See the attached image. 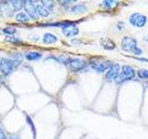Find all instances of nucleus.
Wrapping results in <instances>:
<instances>
[{"label": "nucleus", "instance_id": "nucleus-8", "mask_svg": "<svg viewBox=\"0 0 148 139\" xmlns=\"http://www.w3.org/2000/svg\"><path fill=\"white\" fill-rule=\"evenodd\" d=\"M119 74V64H112L110 68L106 72V79L108 82H113L116 81V79L118 78Z\"/></svg>", "mask_w": 148, "mask_h": 139}, {"label": "nucleus", "instance_id": "nucleus-10", "mask_svg": "<svg viewBox=\"0 0 148 139\" xmlns=\"http://www.w3.org/2000/svg\"><path fill=\"white\" fill-rule=\"evenodd\" d=\"M58 38L53 34H50V32H46L45 35L43 36V42L45 45H53L55 43H57Z\"/></svg>", "mask_w": 148, "mask_h": 139}, {"label": "nucleus", "instance_id": "nucleus-2", "mask_svg": "<svg viewBox=\"0 0 148 139\" xmlns=\"http://www.w3.org/2000/svg\"><path fill=\"white\" fill-rule=\"evenodd\" d=\"M135 76V72H134V69L131 66H123L122 67V71L119 74L118 78L116 79V83L119 85V83H122L126 81L132 80Z\"/></svg>", "mask_w": 148, "mask_h": 139}, {"label": "nucleus", "instance_id": "nucleus-7", "mask_svg": "<svg viewBox=\"0 0 148 139\" xmlns=\"http://www.w3.org/2000/svg\"><path fill=\"white\" fill-rule=\"evenodd\" d=\"M68 63L69 65V68H71V70L73 72H79L86 66V63L84 60L82 58H71L69 60Z\"/></svg>", "mask_w": 148, "mask_h": 139}, {"label": "nucleus", "instance_id": "nucleus-24", "mask_svg": "<svg viewBox=\"0 0 148 139\" xmlns=\"http://www.w3.org/2000/svg\"><path fill=\"white\" fill-rule=\"evenodd\" d=\"M2 10H1V8H0V15H1V14H2V12H1Z\"/></svg>", "mask_w": 148, "mask_h": 139}, {"label": "nucleus", "instance_id": "nucleus-13", "mask_svg": "<svg viewBox=\"0 0 148 139\" xmlns=\"http://www.w3.org/2000/svg\"><path fill=\"white\" fill-rule=\"evenodd\" d=\"M42 58V54L39 52H28L25 54V58L28 60H38Z\"/></svg>", "mask_w": 148, "mask_h": 139}, {"label": "nucleus", "instance_id": "nucleus-5", "mask_svg": "<svg viewBox=\"0 0 148 139\" xmlns=\"http://www.w3.org/2000/svg\"><path fill=\"white\" fill-rule=\"evenodd\" d=\"M23 8H25L26 14L28 17L32 19V20H37L38 19V13H37L36 6L30 0L28 1H23Z\"/></svg>", "mask_w": 148, "mask_h": 139}, {"label": "nucleus", "instance_id": "nucleus-22", "mask_svg": "<svg viewBox=\"0 0 148 139\" xmlns=\"http://www.w3.org/2000/svg\"><path fill=\"white\" fill-rule=\"evenodd\" d=\"M114 1H104L103 2V6L105 8H111L112 6H114Z\"/></svg>", "mask_w": 148, "mask_h": 139}, {"label": "nucleus", "instance_id": "nucleus-18", "mask_svg": "<svg viewBox=\"0 0 148 139\" xmlns=\"http://www.w3.org/2000/svg\"><path fill=\"white\" fill-rule=\"evenodd\" d=\"M138 76L141 79H147L148 78V71L145 69L139 70L138 71Z\"/></svg>", "mask_w": 148, "mask_h": 139}, {"label": "nucleus", "instance_id": "nucleus-3", "mask_svg": "<svg viewBox=\"0 0 148 139\" xmlns=\"http://www.w3.org/2000/svg\"><path fill=\"white\" fill-rule=\"evenodd\" d=\"M62 34L66 36V37H73L77 35L80 30H79V27L73 23H65L62 26Z\"/></svg>", "mask_w": 148, "mask_h": 139}, {"label": "nucleus", "instance_id": "nucleus-12", "mask_svg": "<svg viewBox=\"0 0 148 139\" xmlns=\"http://www.w3.org/2000/svg\"><path fill=\"white\" fill-rule=\"evenodd\" d=\"M71 11L74 14H82L87 11V8L82 4H76L71 8Z\"/></svg>", "mask_w": 148, "mask_h": 139}, {"label": "nucleus", "instance_id": "nucleus-16", "mask_svg": "<svg viewBox=\"0 0 148 139\" xmlns=\"http://www.w3.org/2000/svg\"><path fill=\"white\" fill-rule=\"evenodd\" d=\"M11 6L13 7V8L15 10H21V9L23 8V1H20V0H14V1H11Z\"/></svg>", "mask_w": 148, "mask_h": 139}, {"label": "nucleus", "instance_id": "nucleus-17", "mask_svg": "<svg viewBox=\"0 0 148 139\" xmlns=\"http://www.w3.org/2000/svg\"><path fill=\"white\" fill-rule=\"evenodd\" d=\"M26 120H27V124H29V125H30V127H31V129H32V133H34V137H35V136H36L35 126H34V124L32 123V119L29 117V116H27V117H26Z\"/></svg>", "mask_w": 148, "mask_h": 139}, {"label": "nucleus", "instance_id": "nucleus-21", "mask_svg": "<svg viewBox=\"0 0 148 139\" xmlns=\"http://www.w3.org/2000/svg\"><path fill=\"white\" fill-rule=\"evenodd\" d=\"M6 41H7V42H9V43H12V44H17V45H18V44H21V40H18V39L15 38V37H11V36L7 37V38H6Z\"/></svg>", "mask_w": 148, "mask_h": 139}, {"label": "nucleus", "instance_id": "nucleus-20", "mask_svg": "<svg viewBox=\"0 0 148 139\" xmlns=\"http://www.w3.org/2000/svg\"><path fill=\"white\" fill-rule=\"evenodd\" d=\"M3 32H4V34H6L12 35L16 32V28L15 27H7L3 30Z\"/></svg>", "mask_w": 148, "mask_h": 139}, {"label": "nucleus", "instance_id": "nucleus-11", "mask_svg": "<svg viewBox=\"0 0 148 139\" xmlns=\"http://www.w3.org/2000/svg\"><path fill=\"white\" fill-rule=\"evenodd\" d=\"M36 9H37V13H38V16L47 17L50 14V9L48 8H46L44 4H38L36 6Z\"/></svg>", "mask_w": 148, "mask_h": 139}, {"label": "nucleus", "instance_id": "nucleus-15", "mask_svg": "<svg viewBox=\"0 0 148 139\" xmlns=\"http://www.w3.org/2000/svg\"><path fill=\"white\" fill-rule=\"evenodd\" d=\"M29 17L26 13H23V12H20L18 13L16 15V21L18 22H21V23H26L29 21Z\"/></svg>", "mask_w": 148, "mask_h": 139}, {"label": "nucleus", "instance_id": "nucleus-1", "mask_svg": "<svg viewBox=\"0 0 148 139\" xmlns=\"http://www.w3.org/2000/svg\"><path fill=\"white\" fill-rule=\"evenodd\" d=\"M122 49L128 52H132L133 54H142V50L137 47V42L136 40L132 38V37H124L121 42Z\"/></svg>", "mask_w": 148, "mask_h": 139}, {"label": "nucleus", "instance_id": "nucleus-23", "mask_svg": "<svg viewBox=\"0 0 148 139\" xmlns=\"http://www.w3.org/2000/svg\"><path fill=\"white\" fill-rule=\"evenodd\" d=\"M6 134H5L4 131H3V129L0 127V139H6Z\"/></svg>", "mask_w": 148, "mask_h": 139}, {"label": "nucleus", "instance_id": "nucleus-19", "mask_svg": "<svg viewBox=\"0 0 148 139\" xmlns=\"http://www.w3.org/2000/svg\"><path fill=\"white\" fill-rule=\"evenodd\" d=\"M11 60L14 64V66H17L18 64H21V62L22 61V57L21 54H17V56H14L13 59H11Z\"/></svg>", "mask_w": 148, "mask_h": 139}, {"label": "nucleus", "instance_id": "nucleus-14", "mask_svg": "<svg viewBox=\"0 0 148 139\" xmlns=\"http://www.w3.org/2000/svg\"><path fill=\"white\" fill-rule=\"evenodd\" d=\"M101 44H102V45L104 46V48H106V49L112 50V49L115 48V44L113 43V41L110 40V39H104V40H102Z\"/></svg>", "mask_w": 148, "mask_h": 139}, {"label": "nucleus", "instance_id": "nucleus-6", "mask_svg": "<svg viewBox=\"0 0 148 139\" xmlns=\"http://www.w3.org/2000/svg\"><path fill=\"white\" fill-rule=\"evenodd\" d=\"M14 69V64L11 59L8 58H2L0 60V71L2 72L4 75L10 74Z\"/></svg>", "mask_w": 148, "mask_h": 139}, {"label": "nucleus", "instance_id": "nucleus-4", "mask_svg": "<svg viewBox=\"0 0 148 139\" xmlns=\"http://www.w3.org/2000/svg\"><path fill=\"white\" fill-rule=\"evenodd\" d=\"M146 21V17L140 13H133L130 17V23L135 27H143L145 25Z\"/></svg>", "mask_w": 148, "mask_h": 139}, {"label": "nucleus", "instance_id": "nucleus-9", "mask_svg": "<svg viewBox=\"0 0 148 139\" xmlns=\"http://www.w3.org/2000/svg\"><path fill=\"white\" fill-rule=\"evenodd\" d=\"M111 65L112 64L109 61H108V60H102V61H96V62L91 63L92 68L97 72H104L106 71H108Z\"/></svg>", "mask_w": 148, "mask_h": 139}]
</instances>
